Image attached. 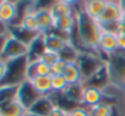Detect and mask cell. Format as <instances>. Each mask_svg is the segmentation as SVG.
<instances>
[{"mask_svg": "<svg viewBox=\"0 0 125 116\" xmlns=\"http://www.w3.org/2000/svg\"><path fill=\"white\" fill-rule=\"evenodd\" d=\"M75 15H76V31L74 34L76 38L75 45L80 50L92 51L102 56L98 49L99 36L102 32L101 25L96 18L88 16L81 8L76 9Z\"/></svg>", "mask_w": 125, "mask_h": 116, "instance_id": "6da1fadb", "label": "cell"}, {"mask_svg": "<svg viewBox=\"0 0 125 116\" xmlns=\"http://www.w3.org/2000/svg\"><path fill=\"white\" fill-rule=\"evenodd\" d=\"M28 54H30V44L16 38L9 31L6 36L3 34L1 49H0L1 60L12 61L16 59H21V57H26L28 56Z\"/></svg>", "mask_w": 125, "mask_h": 116, "instance_id": "7a4b0ae2", "label": "cell"}, {"mask_svg": "<svg viewBox=\"0 0 125 116\" xmlns=\"http://www.w3.org/2000/svg\"><path fill=\"white\" fill-rule=\"evenodd\" d=\"M110 83L125 89V51L118 50L105 60Z\"/></svg>", "mask_w": 125, "mask_h": 116, "instance_id": "3957f363", "label": "cell"}, {"mask_svg": "<svg viewBox=\"0 0 125 116\" xmlns=\"http://www.w3.org/2000/svg\"><path fill=\"white\" fill-rule=\"evenodd\" d=\"M105 60L103 57L96 53L92 51H86V50H80L79 56H77V60L76 64L79 65L82 76H83V82L90 78L104 62Z\"/></svg>", "mask_w": 125, "mask_h": 116, "instance_id": "277c9868", "label": "cell"}, {"mask_svg": "<svg viewBox=\"0 0 125 116\" xmlns=\"http://www.w3.org/2000/svg\"><path fill=\"white\" fill-rule=\"evenodd\" d=\"M121 14H123V11H121L120 6L118 5V3L113 1V0H109L104 11L102 12V15L98 17L97 21H98V23L101 25L102 28L113 31L114 26L120 21Z\"/></svg>", "mask_w": 125, "mask_h": 116, "instance_id": "5b68a950", "label": "cell"}, {"mask_svg": "<svg viewBox=\"0 0 125 116\" xmlns=\"http://www.w3.org/2000/svg\"><path fill=\"white\" fill-rule=\"evenodd\" d=\"M42 95L36 90V88L33 87L31 81H23L17 89V94H16V100L26 109L28 110Z\"/></svg>", "mask_w": 125, "mask_h": 116, "instance_id": "8992f818", "label": "cell"}, {"mask_svg": "<svg viewBox=\"0 0 125 116\" xmlns=\"http://www.w3.org/2000/svg\"><path fill=\"white\" fill-rule=\"evenodd\" d=\"M98 49H99V53L105 56V60L109 56H112L114 53H116L119 50L116 33L114 31L102 28V32L99 36V42H98Z\"/></svg>", "mask_w": 125, "mask_h": 116, "instance_id": "52a82bcc", "label": "cell"}, {"mask_svg": "<svg viewBox=\"0 0 125 116\" xmlns=\"http://www.w3.org/2000/svg\"><path fill=\"white\" fill-rule=\"evenodd\" d=\"M42 36H43L44 48L47 50H50V51H54V53H58V54L68 44L71 43V38H69L64 34H60V33L55 32V31L44 33Z\"/></svg>", "mask_w": 125, "mask_h": 116, "instance_id": "ba28073f", "label": "cell"}, {"mask_svg": "<svg viewBox=\"0 0 125 116\" xmlns=\"http://www.w3.org/2000/svg\"><path fill=\"white\" fill-rule=\"evenodd\" d=\"M19 17V4L1 0L0 3V21L4 26L14 25Z\"/></svg>", "mask_w": 125, "mask_h": 116, "instance_id": "9c48e42d", "label": "cell"}, {"mask_svg": "<svg viewBox=\"0 0 125 116\" xmlns=\"http://www.w3.org/2000/svg\"><path fill=\"white\" fill-rule=\"evenodd\" d=\"M109 83H110V80H109V73H108V67H107L105 61L90 78H87L83 82L85 86H92V87H97L101 89L105 88Z\"/></svg>", "mask_w": 125, "mask_h": 116, "instance_id": "30bf717a", "label": "cell"}, {"mask_svg": "<svg viewBox=\"0 0 125 116\" xmlns=\"http://www.w3.org/2000/svg\"><path fill=\"white\" fill-rule=\"evenodd\" d=\"M34 15L37 18L39 33L44 34V33L52 32L54 29V18H53L49 9H37L34 11Z\"/></svg>", "mask_w": 125, "mask_h": 116, "instance_id": "8fae6325", "label": "cell"}, {"mask_svg": "<svg viewBox=\"0 0 125 116\" xmlns=\"http://www.w3.org/2000/svg\"><path fill=\"white\" fill-rule=\"evenodd\" d=\"M104 99V93L103 89L97 88V87H92V86H85V90H83V104L86 107H91L94 106L97 104L103 103Z\"/></svg>", "mask_w": 125, "mask_h": 116, "instance_id": "7c38bea8", "label": "cell"}, {"mask_svg": "<svg viewBox=\"0 0 125 116\" xmlns=\"http://www.w3.org/2000/svg\"><path fill=\"white\" fill-rule=\"evenodd\" d=\"M83 90H85L83 83H75V84H69L68 88L60 94L68 101L81 105L83 104Z\"/></svg>", "mask_w": 125, "mask_h": 116, "instance_id": "4fadbf2b", "label": "cell"}, {"mask_svg": "<svg viewBox=\"0 0 125 116\" xmlns=\"http://www.w3.org/2000/svg\"><path fill=\"white\" fill-rule=\"evenodd\" d=\"M54 106L55 101L53 100L52 95H42L28 110L41 116H48Z\"/></svg>", "mask_w": 125, "mask_h": 116, "instance_id": "5bb4252c", "label": "cell"}, {"mask_svg": "<svg viewBox=\"0 0 125 116\" xmlns=\"http://www.w3.org/2000/svg\"><path fill=\"white\" fill-rule=\"evenodd\" d=\"M109 0H85L81 9L91 17L98 20V17L104 11Z\"/></svg>", "mask_w": 125, "mask_h": 116, "instance_id": "9a60e30c", "label": "cell"}, {"mask_svg": "<svg viewBox=\"0 0 125 116\" xmlns=\"http://www.w3.org/2000/svg\"><path fill=\"white\" fill-rule=\"evenodd\" d=\"M26 111L16 99L0 104V116H23Z\"/></svg>", "mask_w": 125, "mask_h": 116, "instance_id": "2e32d148", "label": "cell"}, {"mask_svg": "<svg viewBox=\"0 0 125 116\" xmlns=\"http://www.w3.org/2000/svg\"><path fill=\"white\" fill-rule=\"evenodd\" d=\"M31 82L41 95H52L54 93L52 87V76H37Z\"/></svg>", "mask_w": 125, "mask_h": 116, "instance_id": "e0dca14e", "label": "cell"}, {"mask_svg": "<svg viewBox=\"0 0 125 116\" xmlns=\"http://www.w3.org/2000/svg\"><path fill=\"white\" fill-rule=\"evenodd\" d=\"M49 10H50V14L54 20L71 16V15H75V12H76V9L74 6L68 5L65 3H61V1H55Z\"/></svg>", "mask_w": 125, "mask_h": 116, "instance_id": "ac0fdd59", "label": "cell"}, {"mask_svg": "<svg viewBox=\"0 0 125 116\" xmlns=\"http://www.w3.org/2000/svg\"><path fill=\"white\" fill-rule=\"evenodd\" d=\"M64 77L68 81L69 84H75V83H83V76L82 72L76 62H70L65 71H64Z\"/></svg>", "mask_w": 125, "mask_h": 116, "instance_id": "d6986e66", "label": "cell"}, {"mask_svg": "<svg viewBox=\"0 0 125 116\" xmlns=\"http://www.w3.org/2000/svg\"><path fill=\"white\" fill-rule=\"evenodd\" d=\"M25 31L31 32V33H39L37 18L34 15V11H27L21 16L20 23H19Z\"/></svg>", "mask_w": 125, "mask_h": 116, "instance_id": "ffe728a7", "label": "cell"}, {"mask_svg": "<svg viewBox=\"0 0 125 116\" xmlns=\"http://www.w3.org/2000/svg\"><path fill=\"white\" fill-rule=\"evenodd\" d=\"M79 53H80V49L73 43L68 44L64 49H62L60 53H59V57L61 60H65L66 62H76L77 60V56H79Z\"/></svg>", "mask_w": 125, "mask_h": 116, "instance_id": "44dd1931", "label": "cell"}, {"mask_svg": "<svg viewBox=\"0 0 125 116\" xmlns=\"http://www.w3.org/2000/svg\"><path fill=\"white\" fill-rule=\"evenodd\" d=\"M91 116H113L114 115V107L110 103H101L94 106L88 107Z\"/></svg>", "mask_w": 125, "mask_h": 116, "instance_id": "7402d4cb", "label": "cell"}, {"mask_svg": "<svg viewBox=\"0 0 125 116\" xmlns=\"http://www.w3.org/2000/svg\"><path fill=\"white\" fill-rule=\"evenodd\" d=\"M69 83L65 80L64 75H53L52 76V87L54 93H62L68 88Z\"/></svg>", "mask_w": 125, "mask_h": 116, "instance_id": "603a6c76", "label": "cell"}, {"mask_svg": "<svg viewBox=\"0 0 125 116\" xmlns=\"http://www.w3.org/2000/svg\"><path fill=\"white\" fill-rule=\"evenodd\" d=\"M59 59H60V57H59L58 53H54V51H50V50H47V49L43 51V54L39 57V60L42 62H44V64H47L49 66H53Z\"/></svg>", "mask_w": 125, "mask_h": 116, "instance_id": "cb8c5ba5", "label": "cell"}, {"mask_svg": "<svg viewBox=\"0 0 125 116\" xmlns=\"http://www.w3.org/2000/svg\"><path fill=\"white\" fill-rule=\"evenodd\" d=\"M37 62H38V60L28 61V64L26 66V72H25L26 81H32L33 78H36L38 76L37 75Z\"/></svg>", "mask_w": 125, "mask_h": 116, "instance_id": "d4e9b609", "label": "cell"}, {"mask_svg": "<svg viewBox=\"0 0 125 116\" xmlns=\"http://www.w3.org/2000/svg\"><path fill=\"white\" fill-rule=\"evenodd\" d=\"M69 116H91V115H90L88 107L77 105V106L69 109Z\"/></svg>", "mask_w": 125, "mask_h": 116, "instance_id": "484cf974", "label": "cell"}, {"mask_svg": "<svg viewBox=\"0 0 125 116\" xmlns=\"http://www.w3.org/2000/svg\"><path fill=\"white\" fill-rule=\"evenodd\" d=\"M68 65H69V62H66L65 60L59 59V60L52 66V73H53V75H62ZM53 75H52V76H53Z\"/></svg>", "mask_w": 125, "mask_h": 116, "instance_id": "4316f807", "label": "cell"}, {"mask_svg": "<svg viewBox=\"0 0 125 116\" xmlns=\"http://www.w3.org/2000/svg\"><path fill=\"white\" fill-rule=\"evenodd\" d=\"M37 75L38 76H52V66L42 62L41 60H38L37 62Z\"/></svg>", "mask_w": 125, "mask_h": 116, "instance_id": "83f0119b", "label": "cell"}, {"mask_svg": "<svg viewBox=\"0 0 125 116\" xmlns=\"http://www.w3.org/2000/svg\"><path fill=\"white\" fill-rule=\"evenodd\" d=\"M48 116H69V110L55 104V106L52 109V111L49 112Z\"/></svg>", "mask_w": 125, "mask_h": 116, "instance_id": "f1b7e54d", "label": "cell"}, {"mask_svg": "<svg viewBox=\"0 0 125 116\" xmlns=\"http://www.w3.org/2000/svg\"><path fill=\"white\" fill-rule=\"evenodd\" d=\"M58 1L65 3V4L71 5V6H74L75 9H77V6H79V8H81V6H82V4H83L85 0H58Z\"/></svg>", "mask_w": 125, "mask_h": 116, "instance_id": "f546056e", "label": "cell"}, {"mask_svg": "<svg viewBox=\"0 0 125 116\" xmlns=\"http://www.w3.org/2000/svg\"><path fill=\"white\" fill-rule=\"evenodd\" d=\"M118 36V45L120 51H125V33L116 34Z\"/></svg>", "mask_w": 125, "mask_h": 116, "instance_id": "4dcf8cb0", "label": "cell"}, {"mask_svg": "<svg viewBox=\"0 0 125 116\" xmlns=\"http://www.w3.org/2000/svg\"><path fill=\"white\" fill-rule=\"evenodd\" d=\"M116 3H118V5L120 6L121 11L125 12V0H116Z\"/></svg>", "mask_w": 125, "mask_h": 116, "instance_id": "1f68e13d", "label": "cell"}, {"mask_svg": "<svg viewBox=\"0 0 125 116\" xmlns=\"http://www.w3.org/2000/svg\"><path fill=\"white\" fill-rule=\"evenodd\" d=\"M23 116H41V115H37V114H34V112H32V111L27 110V111H26V114H25Z\"/></svg>", "mask_w": 125, "mask_h": 116, "instance_id": "d6a6232c", "label": "cell"}, {"mask_svg": "<svg viewBox=\"0 0 125 116\" xmlns=\"http://www.w3.org/2000/svg\"><path fill=\"white\" fill-rule=\"evenodd\" d=\"M120 23H123L124 26H125V12H123L121 14V17H120V21H119Z\"/></svg>", "mask_w": 125, "mask_h": 116, "instance_id": "836d02e7", "label": "cell"}, {"mask_svg": "<svg viewBox=\"0 0 125 116\" xmlns=\"http://www.w3.org/2000/svg\"><path fill=\"white\" fill-rule=\"evenodd\" d=\"M5 1H10V3H15V4H21L23 0H5Z\"/></svg>", "mask_w": 125, "mask_h": 116, "instance_id": "e575fe53", "label": "cell"}, {"mask_svg": "<svg viewBox=\"0 0 125 116\" xmlns=\"http://www.w3.org/2000/svg\"><path fill=\"white\" fill-rule=\"evenodd\" d=\"M124 97H125V94H124Z\"/></svg>", "mask_w": 125, "mask_h": 116, "instance_id": "d590c367", "label": "cell"}, {"mask_svg": "<svg viewBox=\"0 0 125 116\" xmlns=\"http://www.w3.org/2000/svg\"><path fill=\"white\" fill-rule=\"evenodd\" d=\"M124 116H125V115H124Z\"/></svg>", "mask_w": 125, "mask_h": 116, "instance_id": "8d00e7d4", "label": "cell"}]
</instances>
